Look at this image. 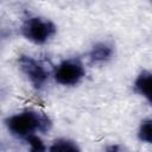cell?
I'll return each instance as SVG.
<instances>
[{"instance_id":"6da1fadb","label":"cell","mask_w":152,"mask_h":152,"mask_svg":"<svg viewBox=\"0 0 152 152\" xmlns=\"http://www.w3.org/2000/svg\"><path fill=\"white\" fill-rule=\"evenodd\" d=\"M5 125L14 137L25 139L36 132H49L52 127V121L44 113L37 110H24L8 116Z\"/></svg>"},{"instance_id":"7a4b0ae2","label":"cell","mask_w":152,"mask_h":152,"mask_svg":"<svg viewBox=\"0 0 152 152\" xmlns=\"http://www.w3.org/2000/svg\"><path fill=\"white\" fill-rule=\"evenodd\" d=\"M57 32L56 25L42 17H28L21 25V34L34 44H45Z\"/></svg>"},{"instance_id":"3957f363","label":"cell","mask_w":152,"mask_h":152,"mask_svg":"<svg viewBox=\"0 0 152 152\" xmlns=\"http://www.w3.org/2000/svg\"><path fill=\"white\" fill-rule=\"evenodd\" d=\"M86 75V70L81 61L76 58L65 59L57 65L53 72L55 81L62 86L71 87L78 84Z\"/></svg>"},{"instance_id":"277c9868","label":"cell","mask_w":152,"mask_h":152,"mask_svg":"<svg viewBox=\"0 0 152 152\" xmlns=\"http://www.w3.org/2000/svg\"><path fill=\"white\" fill-rule=\"evenodd\" d=\"M18 63L21 72L26 76V78L34 88L40 89L44 87V84L49 80V71L40 61H37L31 56L23 55L19 57Z\"/></svg>"},{"instance_id":"5b68a950","label":"cell","mask_w":152,"mask_h":152,"mask_svg":"<svg viewBox=\"0 0 152 152\" xmlns=\"http://www.w3.org/2000/svg\"><path fill=\"white\" fill-rule=\"evenodd\" d=\"M134 91L142 96L148 103L152 102V74L150 70H142L133 83Z\"/></svg>"},{"instance_id":"8992f818","label":"cell","mask_w":152,"mask_h":152,"mask_svg":"<svg viewBox=\"0 0 152 152\" xmlns=\"http://www.w3.org/2000/svg\"><path fill=\"white\" fill-rule=\"evenodd\" d=\"M113 53H114V49L109 43L100 42L91 48L89 52V58L93 63L101 64V63L108 62L113 57Z\"/></svg>"},{"instance_id":"52a82bcc","label":"cell","mask_w":152,"mask_h":152,"mask_svg":"<svg viewBox=\"0 0 152 152\" xmlns=\"http://www.w3.org/2000/svg\"><path fill=\"white\" fill-rule=\"evenodd\" d=\"M49 151L50 152H81V148L76 141L66 138H59L51 144Z\"/></svg>"},{"instance_id":"ba28073f","label":"cell","mask_w":152,"mask_h":152,"mask_svg":"<svg viewBox=\"0 0 152 152\" xmlns=\"http://www.w3.org/2000/svg\"><path fill=\"white\" fill-rule=\"evenodd\" d=\"M138 138L141 142L145 144L152 142V120L150 118L141 121L138 129Z\"/></svg>"},{"instance_id":"9c48e42d","label":"cell","mask_w":152,"mask_h":152,"mask_svg":"<svg viewBox=\"0 0 152 152\" xmlns=\"http://www.w3.org/2000/svg\"><path fill=\"white\" fill-rule=\"evenodd\" d=\"M25 140L30 145V152H46V146L40 137L32 134L25 138Z\"/></svg>"},{"instance_id":"30bf717a","label":"cell","mask_w":152,"mask_h":152,"mask_svg":"<svg viewBox=\"0 0 152 152\" xmlns=\"http://www.w3.org/2000/svg\"><path fill=\"white\" fill-rule=\"evenodd\" d=\"M104 152H128V151L126 147H124L120 144H112V145H108L106 147Z\"/></svg>"},{"instance_id":"8fae6325","label":"cell","mask_w":152,"mask_h":152,"mask_svg":"<svg viewBox=\"0 0 152 152\" xmlns=\"http://www.w3.org/2000/svg\"><path fill=\"white\" fill-rule=\"evenodd\" d=\"M1 150H2V145H1V141H0V152H1Z\"/></svg>"}]
</instances>
